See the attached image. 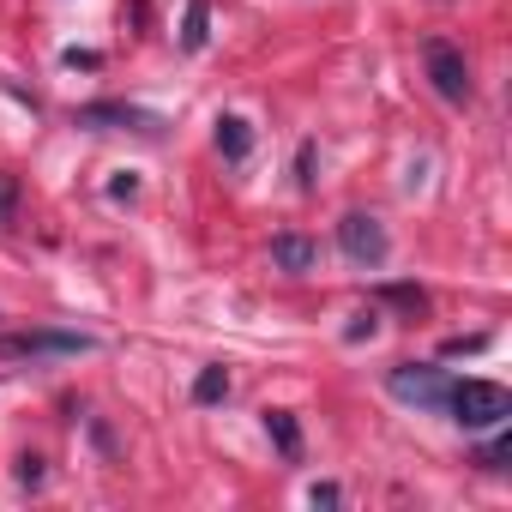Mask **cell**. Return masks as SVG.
I'll return each instance as SVG.
<instances>
[{
    "label": "cell",
    "instance_id": "13",
    "mask_svg": "<svg viewBox=\"0 0 512 512\" xmlns=\"http://www.w3.org/2000/svg\"><path fill=\"white\" fill-rule=\"evenodd\" d=\"M13 211H19V175H0V229L13 223Z\"/></svg>",
    "mask_w": 512,
    "mask_h": 512
},
{
    "label": "cell",
    "instance_id": "9",
    "mask_svg": "<svg viewBox=\"0 0 512 512\" xmlns=\"http://www.w3.org/2000/svg\"><path fill=\"white\" fill-rule=\"evenodd\" d=\"M266 434H272V446H278L284 458H302V428H296L290 410H266Z\"/></svg>",
    "mask_w": 512,
    "mask_h": 512
},
{
    "label": "cell",
    "instance_id": "19",
    "mask_svg": "<svg viewBox=\"0 0 512 512\" xmlns=\"http://www.w3.org/2000/svg\"><path fill=\"white\" fill-rule=\"evenodd\" d=\"M308 500H314V506H338L344 494H338V482H314V488H308Z\"/></svg>",
    "mask_w": 512,
    "mask_h": 512
},
{
    "label": "cell",
    "instance_id": "7",
    "mask_svg": "<svg viewBox=\"0 0 512 512\" xmlns=\"http://www.w3.org/2000/svg\"><path fill=\"white\" fill-rule=\"evenodd\" d=\"M272 260H278L284 272H314V266H320V247H314L308 235H272Z\"/></svg>",
    "mask_w": 512,
    "mask_h": 512
},
{
    "label": "cell",
    "instance_id": "15",
    "mask_svg": "<svg viewBox=\"0 0 512 512\" xmlns=\"http://www.w3.org/2000/svg\"><path fill=\"white\" fill-rule=\"evenodd\" d=\"M374 332H380V314H374V308H368V314H356V320L344 326V338H350V344H362V338H374Z\"/></svg>",
    "mask_w": 512,
    "mask_h": 512
},
{
    "label": "cell",
    "instance_id": "17",
    "mask_svg": "<svg viewBox=\"0 0 512 512\" xmlns=\"http://www.w3.org/2000/svg\"><path fill=\"white\" fill-rule=\"evenodd\" d=\"M19 482H25V488H37V482H43V458H37V452H25V458H19Z\"/></svg>",
    "mask_w": 512,
    "mask_h": 512
},
{
    "label": "cell",
    "instance_id": "5",
    "mask_svg": "<svg viewBox=\"0 0 512 512\" xmlns=\"http://www.w3.org/2000/svg\"><path fill=\"white\" fill-rule=\"evenodd\" d=\"M97 350V338L85 332H7L0 338V356H85Z\"/></svg>",
    "mask_w": 512,
    "mask_h": 512
},
{
    "label": "cell",
    "instance_id": "4",
    "mask_svg": "<svg viewBox=\"0 0 512 512\" xmlns=\"http://www.w3.org/2000/svg\"><path fill=\"white\" fill-rule=\"evenodd\" d=\"M338 247L350 253L356 266H386V229H380V217H368V211H350L344 223H338Z\"/></svg>",
    "mask_w": 512,
    "mask_h": 512
},
{
    "label": "cell",
    "instance_id": "11",
    "mask_svg": "<svg viewBox=\"0 0 512 512\" xmlns=\"http://www.w3.org/2000/svg\"><path fill=\"white\" fill-rule=\"evenodd\" d=\"M229 398V368H199V380H193V404H223Z\"/></svg>",
    "mask_w": 512,
    "mask_h": 512
},
{
    "label": "cell",
    "instance_id": "20",
    "mask_svg": "<svg viewBox=\"0 0 512 512\" xmlns=\"http://www.w3.org/2000/svg\"><path fill=\"white\" fill-rule=\"evenodd\" d=\"M67 67H103V55H91V49H67Z\"/></svg>",
    "mask_w": 512,
    "mask_h": 512
},
{
    "label": "cell",
    "instance_id": "18",
    "mask_svg": "<svg viewBox=\"0 0 512 512\" xmlns=\"http://www.w3.org/2000/svg\"><path fill=\"white\" fill-rule=\"evenodd\" d=\"M296 181H302V187H314V145H302V151H296Z\"/></svg>",
    "mask_w": 512,
    "mask_h": 512
},
{
    "label": "cell",
    "instance_id": "3",
    "mask_svg": "<svg viewBox=\"0 0 512 512\" xmlns=\"http://www.w3.org/2000/svg\"><path fill=\"white\" fill-rule=\"evenodd\" d=\"M422 67H428V85L446 97V103H464L470 97V67H464V55L452 49V43H422Z\"/></svg>",
    "mask_w": 512,
    "mask_h": 512
},
{
    "label": "cell",
    "instance_id": "2",
    "mask_svg": "<svg viewBox=\"0 0 512 512\" xmlns=\"http://www.w3.org/2000/svg\"><path fill=\"white\" fill-rule=\"evenodd\" d=\"M386 392H392L398 404H416V410H446V392H452V380H446L440 368L398 362V368L386 374Z\"/></svg>",
    "mask_w": 512,
    "mask_h": 512
},
{
    "label": "cell",
    "instance_id": "6",
    "mask_svg": "<svg viewBox=\"0 0 512 512\" xmlns=\"http://www.w3.org/2000/svg\"><path fill=\"white\" fill-rule=\"evenodd\" d=\"M73 121H79V127H133V133H157V115H151V109H133V103H85Z\"/></svg>",
    "mask_w": 512,
    "mask_h": 512
},
{
    "label": "cell",
    "instance_id": "1",
    "mask_svg": "<svg viewBox=\"0 0 512 512\" xmlns=\"http://www.w3.org/2000/svg\"><path fill=\"white\" fill-rule=\"evenodd\" d=\"M446 410H452L458 428H500L512 416V392L494 386V380H464V386L446 392Z\"/></svg>",
    "mask_w": 512,
    "mask_h": 512
},
{
    "label": "cell",
    "instance_id": "12",
    "mask_svg": "<svg viewBox=\"0 0 512 512\" xmlns=\"http://www.w3.org/2000/svg\"><path fill=\"white\" fill-rule=\"evenodd\" d=\"M380 302H392V308H410V314H422V308H428V296H422L416 284H386V290H380Z\"/></svg>",
    "mask_w": 512,
    "mask_h": 512
},
{
    "label": "cell",
    "instance_id": "16",
    "mask_svg": "<svg viewBox=\"0 0 512 512\" xmlns=\"http://www.w3.org/2000/svg\"><path fill=\"white\" fill-rule=\"evenodd\" d=\"M482 350H488V338L476 332V338H446V350H440V356H482Z\"/></svg>",
    "mask_w": 512,
    "mask_h": 512
},
{
    "label": "cell",
    "instance_id": "8",
    "mask_svg": "<svg viewBox=\"0 0 512 512\" xmlns=\"http://www.w3.org/2000/svg\"><path fill=\"white\" fill-rule=\"evenodd\" d=\"M217 151H223L229 163H241V157L253 151V127H247L241 115H223V121H217Z\"/></svg>",
    "mask_w": 512,
    "mask_h": 512
},
{
    "label": "cell",
    "instance_id": "21",
    "mask_svg": "<svg viewBox=\"0 0 512 512\" xmlns=\"http://www.w3.org/2000/svg\"><path fill=\"white\" fill-rule=\"evenodd\" d=\"M109 193H115V199H133V193H139V181H133V175H115V181H109Z\"/></svg>",
    "mask_w": 512,
    "mask_h": 512
},
{
    "label": "cell",
    "instance_id": "14",
    "mask_svg": "<svg viewBox=\"0 0 512 512\" xmlns=\"http://www.w3.org/2000/svg\"><path fill=\"white\" fill-rule=\"evenodd\" d=\"M506 458H512V440H506V434H500L494 446H482V452H476V464H482V470H506Z\"/></svg>",
    "mask_w": 512,
    "mask_h": 512
},
{
    "label": "cell",
    "instance_id": "10",
    "mask_svg": "<svg viewBox=\"0 0 512 512\" xmlns=\"http://www.w3.org/2000/svg\"><path fill=\"white\" fill-rule=\"evenodd\" d=\"M205 37H211V7L205 0H187V19H181V49H205Z\"/></svg>",
    "mask_w": 512,
    "mask_h": 512
}]
</instances>
